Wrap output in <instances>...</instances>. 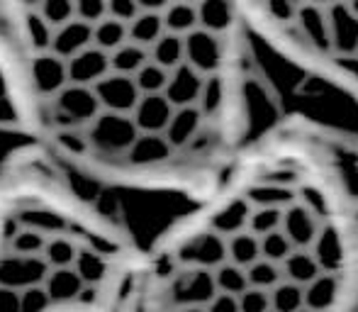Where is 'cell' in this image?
Returning a JSON list of instances; mask_svg holds the SVG:
<instances>
[{
	"label": "cell",
	"instance_id": "9",
	"mask_svg": "<svg viewBox=\"0 0 358 312\" xmlns=\"http://www.w3.org/2000/svg\"><path fill=\"white\" fill-rule=\"evenodd\" d=\"M224 239H227V259L234 261L241 269L251 266L261 256L259 236L254 232H249V229H241V232H234V234L224 236Z\"/></svg>",
	"mask_w": 358,
	"mask_h": 312
},
{
	"label": "cell",
	"instance_id": "1",
	"mask_svg": "<svg viewBox=\"0 0 358 312\" xmlns=\"http://www.w3.org/2000/svg\"><path fill=\"white\" fill-rule=\"evenodd\" d=\"M251 27L246 0H0V80L39 152L122 200L215 152Z\"/></svg>",
	"mask_w": 358,
	"mask_h": 312
},
{
	"label": "cell",
	"instance_id": "5",
	"mask_svg": "<svg viewBox=\"0 0 358 312\" xmlns=\"http://www.w3.org/2000/svg\"><path fill=\"white\" fill-rule=\"evenodd\" d=\"M310 251L317 259V264L322 266V271L336 274L344 264V246H341V236L334 227H320Z\"/></svg>",
	"mask_w": 358,
	"mask_h": 312
},
{
	"label": "cell",
	"instance_id": "6",
	"mask_svg": "<svg viewBox=\"0 0 358 312\" xmlns=\"http://www.w3.org/2000/svg\"><path fill=\"white\" fill-rule=\"evenodd\" d=\"M24 142H29V139L20 129L17 118L13 113V105H10L8 93H5V85L0 80V161L13 152L15 147H20Z\"/></svg>",
	"mask_w": 358,
	"mask_h": 312
},
{
	"label": "cell",
	"instance_id": "4",
	"mask_svg": "<svg viewBox=\"0 0 358 312\" xmlns=\"http://www.w3.org/2000/svg\"><path fill=\"white\" fill-rule=\"evenodd\" d=\"M249 213H251V203L244 198V195H236V198L227 200L224 205H220V208L215 210L208 225L215 229V232L229 236V234H234V232H241V229H246V220H249Z\"/></svg>",
	"mask_w": 358,
	"mask_h": 312
},
{
	"label": "cell",
	"instance_id": "16",
	"mask_svg": "<svg viewBox=\"0 0 358 312\" xmlns=\"http://www.w3.org/2000/svg\"><path fill=\"white\" fill-rule=\"evenodd\" d=\"M203 312H239V303H236V295H229V293H217L213 298L208 300L205 305H195Z\"/></svg>",
	"mask_w": 358,
	"mask_h": 312
},
{
	"label": "cell",
	"instance_id": "13",
	"mask_svg": "<svg viewBox=\"0 0 358 312\" xmlns=\"http://www.w3.org/2000/svg\"><path fill=\"white\" fill-rule=\"evenodd\" d=\"M259 249L261 256L275 264H283V259L290 251H295V246L290 244V239L283 234V229H273V232H266L259 236Z\"/></svg>",
	"mask_w": 358,
	"mask_h": 312
},
{
	"label": "cell",
	"instance_id": "7",
	"mask_svg": "<svg viewBox=\"0 0 358 312\" xmlns=\"http://www.w3.org/2000/svg\"><path fill=\"white\" fill-rule=\"evenodd\" d=\"M336 295H339V278L331 271H322L315 281L305 285V308L324 312L334 305Z\"/></svg>",
	"mask_w": 358,
	"mask_h": 312
},
{
	"label": "cell",
	"instance_id": "3",
	"mask_svg": "<svg viewBox=\"0 0 358 312\" xmlns=\"http://www.w3.org/2000/svg\"><path fill=\"white\" fill-rule=\"evenodd\" d=\"M320 227L322 225L317 222L315 213L305 203H300V200H295V203L283 208L280 229H283V234L290 239V244L295 249H310L317 232H320Z\"/></svg>",
	"mask_w": 358,
	"mask_h": 312
},
{
	"label": "cell",
	"instance_id": "18",
	"mask_svg": "<svg viewBox=\"0 0 358 312\" xmlns=\"http://www.w3.org/2000/svg\"><path fill=\"white\" fill-rule=\"evenodd\" d=\"M297 312H317V310H310V308H302V310H297Z\"/></svg>",
	"mask_w": 358,
	"mask_h": 312
},
{
	"label": "cell",
	"instance_id": "2",
	"mask_svg": "<svg viewBox=\"0 0 358 312\" xmlns=\"http://www.w3.org/2000/svg\"><path fill=\"white\" fill-rule=\"evenodd\" d=\"M142 256L117 195L32 142L0 161V312H115L134 300Z\"/></svg>",
	"mask_w": 358,
	"mask_h": 312
},
{
	"label": "cell",
	"instance_id": "12",
	"mask_svg": "<svg viewBox=\"0 0 358 312\" xmlns=\"http://www.w3.org/2000/svg\"><path fill=\"white\" fill-rule=\"evenodd\" d=\"M246 278H249V285H254V288L271 290L273 285H278L280 281L285 278V276H283V269H280V264H275V261H268V259H264V256H259L254 264L246 266Z\"/></svg>",
	"mask_w": 358,
	"mask_h": 312
},
{
	"label": "cell",
	"instance_id": "14",
	"mask_svg": "<svg viewBox=\"0 0 358 312\" xmlns=\"http://www.w3.org/2000/svg\"><path fill=\"white\" fill-rule=\"evenodd\" d=\"M280 222H283V208H251L246 229L261 236L266 232H273V229H280Z\"/></svg>",
	"mask_w": 358,
	"mask_h": 312
},
{
	"label": "cell",
	"instance_id": "10",
	"mask_svg": "<svg viewBox=\"0 0 358 312\" xmlns=\"http://www.w3.org/2000/svg\"><path fill=\"white\" fill-rule=\"evenodd\" d=\"M271 295V312H297L305 308V285L292 283L283 278L278 285L268 290Z\"/></svg>",
	"mask_w": 358,
	"mask_h": 312
},
{
	"label": "cell",
	"instance_id": "8",
	"mask_svg": "<svg viewBox=\"0 0 358 312\" xmlns=\"http://www.w3.org/2000/svg\"><path fill=\"white\" fill-rule=\"evenodd\" d=\"M280 269H283V276L287 281L300 285H307L310 281H315L322 274V266L317 264V259L312 256L310 249L290 251L283 259V264H280Z\"/></svg>",
	"mask_w": 358,
	"mask_h": 312
},
{
	"label": "cell",
	"instance_id": "11",
	"mask_svg": "<svg viewBox=\"0 0 358 312\" xmlns=\"http://www.w3.org/2000/svg\"><path fill=\"white\" fill-rule=\"evenodd\" d=\"M213 278H215V288L220 293H229V295H239L249 288V278H246V269L236 266L234 261L224 259L222 264H217L213 269Z\"/></svg>",
	"mask_w": 358,
	"mask_h": 312
},
{
	"label": "cell",
	"instance_id": "17",
	"mask_svg": "<svg viewBox=\"0 0 358 312\" xmlns=\"http://www.w3.org/2000/svg\"><path fill=\"white\" fill-rule=\"evenodd\" d=\"M132 303H134V300H132ZM132 303L124 305V308H120V310H115V312H132Z\"/></svg>",
	"mask_w": 358,
	"mask_h": 312
},
{
	"label": "cell",
	"instance_id": "15",
	"mask_svg": "<svg viewBox=\"0 0 358 312\" xmlns=\"http://www.w3.org/2000/svg\"><path fill=\"white\" fill-rule=\"evenodd\" d=\"M236 303H239V312H271V295L264 288H249L244 293L236 295Z\"/></svg>",
	"mask_w": 358,
	"mask_h": 312
}]
</instances>
